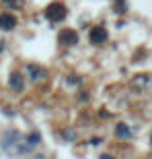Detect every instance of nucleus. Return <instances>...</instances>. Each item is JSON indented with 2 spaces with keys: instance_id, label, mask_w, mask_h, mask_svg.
Here are the masks:
<instances>
[{
  "instance_id": "obj_1",
  "label": "nucleus",
  "mask_w": 152,
  "mask_h": 159,
  "mask_svg": "<svg viewBox=\"0 0 152 159\" xmlns=\"http://www.w3.org/2000/svg\"><path fill=\"white\" fill-rule=\"evenodd\" d=\"M2 149H4L8 155H27L31 153V145L27 143V136L19 134L15 130H8L2 134Z\"/></svg>"
},
{
  "instance_id": "obj_2",
  "label": "nucleus",
  "mask_w": 152,
  "mask_h": 159,
  "mask_svg": "<svg viewBox=\"0 0 152 159\" xmlns=\"http://www.w3.org/2000/svg\"><path fill=\"white\" fill-rule=\"evenodd\" d=\"M45 17L52 21V23H60L66 19V6L64 2H52V4L45 8Z\"/></svg>"
},
{
  "instance_id": "obj_3",
  "label": "nucleus",
  "mask_w": 152,
  "mask_h": 159,
  "mask_svg": "<svg viewBox=\"0 0 152 159\" xmlns=\"http://www.w3.org/2000/svg\"><path fill=\"white\" fill-rule=\"evenodd\" d=\"M88 39H91V43H95V46H101V43L107 39V29L105 27H93L91 33H88Z\"/></svg>"
},
{
  "instance_id": "obj_4",
  "label": "nucleus",
  "mask_w": 152,
  "mask_h": 159,
  "mask_svg": "<svg viewBox=\"0 0 152 159\" xmlns=\"http://www.w3.org/2000/svg\"><path fill=\"white\" fill-rule=\"evenodd\" d=\"M60 43H64V46H74L78 43V33L74 29H64L60 33Z\"/></svg>"
},
{
  "instance_id": "obj_5",
  "label": "nucleus",
  "mask_w": 152,
  "mask_h": 159,
  "mask_svg": "<svg viewBox=\"0 0 152 159\" xmlns=\"http://www.w3.org/2000/svg\"><path fill=\"white\" fill-rule=\"evenodd\" d=\"M152 79L148 77V75H138V77H134V81H132V87L138 89V91H144V89L150 87Z\"/></svg>"
},
{
  "instance_id": "obj_6",
  "label": "nucleus",
  "mask_w": 152,
  "mask_h": 159,
  "mask_svg": "<svg viewBox=\"0 0 152 159\" xmlns=\"http://www.w3.org/2000/svg\"><path fill=\"white\" fill-rule=\"evenodd\" d=\"M17 27V19L12 17L11 12L0 15V29H15Z\"/></svg>"
},
{
  "instance_id": "obj_7",
  "label": "nucleus",
  "mask_w": 152,
  "mask_h": 159,
  "mask_svg": "<svg viewBox=\"0 0 152 159\" xmlns=\"http://www.w3.org/2000/svg\"><path fill=\"white\" fill-rule=\"evenodd\" d=\"M27 72H29V77L33 79V81H39V79L45 77V70H43L41 66H35V64H29V66H27Z\"/></svg>"
},
{
  "instance_id": "obj_8",
  "label": "nucleus",
  "mask_w": 152,
  "mask_h": 159,
  "mask_svg": "<svg viewBox=\"0 0 152 159\" xmlns=\"http://www.w3.org/2000/svg\"><path fill=\"white\" fill-rule=\"evenodd\" d=\"M115 136L117 139H129V136H132V130H129L128 124H117L115 126Z\"/></svg>"
},
{
  "instance_id": "obj_9",
  "label": "nucleus",
  "mask_w": 152,
  "mask_h": 159,
  "mask_svg": "<svg viewBox=\"0 0 152 159\" xmlns=\"http://www.w3.org/2000/svg\"><path fill=\"white\" fill-rule=\"evenodd\" d=\"M11 87L15 89V91H21V89H23V77H21V75H19V72H15V75H11Z\"/></svg>"
},
{
  "instance_id": "obj_10",
  "label": "nucleus",
  "mask_w": 152,
  "mask_h": 159,
  "mask_svg": "<svg viewBox=\"0 0 152 159\" xmlns=\"http://www.w3.org/2000/svg\"><path fill=\"white\" fill-rule=\"evenodd\" d=\"M39 141H41V136L37 134V132H31V134L27 136V143H29L31 147H37V145H39Z\"/></svg>"
},
{
  "instance_id": "obj_11",
  "label": "nucleus",
  "mask_w": 152,
  "mask_h": 159,
  "mask_svg": "<svg viewBox=\"0 0 152 159\" xmlns=\"http://www.w3.org/2000/svg\"><path fill=\"white\" fill-rule=\"evenodd\" d=\"M64 139H70V141H74V139H76L74 130H64Z\"/></svg>"
},
{
  "instance_id": "obj_12",
  "label": "nucleus",
  "mask_w": 152,
  "mask_h": 159,
  "mask_svg": "<svg viewBox=\"0 0 152 159\" xmlns=\"http://www.w3.org/2000/svg\"><path fill=\"white\" fill-rule=\"evenodd\" d=\"M6 4H11V6H17L19 4V0H4Z\"/></svg>"
},
{
  "instance_id": "obj_13",
  "label": "nucleus",
  "mask_w": 152,
  "mask_h": 159,
  "mask_svg": "<svg viewBox=\"0 0 152 159\" xmlns=\"http://www.w3.org/2000/svg\"><path fill=\"white\" fill-rule=\"evenodd\" d=\"M0 52H2V43H0Z\"/></svg>"
}]
</instances>
